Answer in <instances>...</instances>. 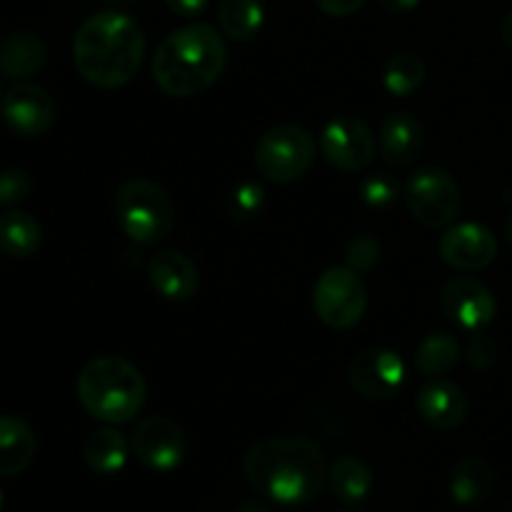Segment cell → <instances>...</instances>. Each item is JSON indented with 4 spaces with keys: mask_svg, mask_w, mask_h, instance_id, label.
I'll use <instances>...</instances> for the list:
<instances>
[{
    "mask_svg": "<svg viewBox=\"0 0 512 512\" xmlns=\"http://www.w3.org/2000/svg\"><path fill=\"white\" fill-rule=\"evenodd\" d=\"M115 220L133 243L158 245L173 230V200L153 180L133 178L115 195Z\"/></svg>",
    "mask_w": 512,
    "mask_h": 512,
    "instance_id": "5b68a950",
    "label": "cell"
},
{
    "mask_svg": "<svg viewBox=\"0 0 512 512\" xmlns=\"http://www.w3.org/2000/svg\"><path fill=\"white\" fill-rule=\"evenodd\" d=\"M405 205L420 225L430 230L448 228L463 208L460 185L438 165H425L410 175L405 185Z\"/></svg>",
    "mask_w": 512,
    "mask_h": 512,
    "instance_id": "52a82bcc",
    "label": "cell"
},
{
    "mask_svg": "<svg viewBox=\"0 0 512 512\" xmlns=\"http://www.w3.org/2000/svg\"><path fill=\"white\" fill-rule=\"evenodd\" d=\"M0 113H3L5 125L15 135L38 138V135L48 133V128L53 125L55 103L48 90L40 85L18 83L8 90V95H3Z\"/></svg>",
    "mask_w": 512,
    "mask_h": 512,
    "instance_id": "5bb4252c",
    "label": "cell"
},
{
    "mask_svg": "<svg viewBox=\"0 0 512 512\" xmlns=\"http://www.w3.org/2000/svg\"><path fill=\"white\" fill-rule=\"evenodd\" d=\"M440 308L445 318L468 333L485 330L498 315L493 290L475 278H453L440 290Z\"/></svg>",
    "mask_w": 512,
    "mask_h": 512,
    "instance_id": "8fae6325",
    "label": "cell"
},
{
    "mask_svg": "<svg viewBox=\"0 0 512 512\" xmlns=\"http://www.w3.org/2000/svg\"><path fill=\"white\" fill-rule=\"evenodd\" d=\"M425 75H428V70H425V63L420 55L398 53L385 63L383 85L395 98H408L415 90L423 88Z\"/></svg>",
    "mask_w": 512,
    "mask_h": 512,
    "instance_id": "484cf974",
    "label": "cell"
},
{
    "mask_svg": "<svg viewBox=\"0 0 512 512\" xmlns=\"http://www.w3.org/2000/svg\"><path fill=\"white\" fill-rule=\"evenodd\" d=\"M380 5H383L388 13L403 15V13H410V10L418 8L420 0H380Z\"/></svg>",
    "mask_w": 512,
    "mask_h": 512,
    "instance_id": "836d02e7",
    "label": "cell"
},
{
    "mask_svg": "<svg viewBox=\"0 0 512 512\" xmlns=\"http://www.w3.org/2000/svg\"><path fill=\"white\" fill-rule=\"evenodd\" d=\"M0 45H3V38H0Z\"/></svg>",
    "mask_w": 512,
    "mask_h": 512,
    "instance_id": "f35d334b",
    "label": "cell"
},
{
    "mask_svg": "<svg viewBox=\"0 0 512 512\" xmlns=\"http://www.w3.org/2000/svg\"><path fill=\"white\" fill-rule=\"evenodd\" d=\"M350 385L365 400H390L403 390L405 363L390 348H365L348 368Z\"/></svg>",
    "mask_w": 512,
    "mask_h": 512,
    "instance_id": "30bf717a",
    "label": "cell"
},
{
    "mask_svg": "<svg viewBox=\"0 0 512 512\" xmlns=\"http://www.w3.org/2000/svg\"><path fill=\"white\" fill-rule=\"evenodd\" d=\"M45 60H48V48L43 38L30 30H18L0 45V73L10 80L33 78L43 70Z\"/></svg>",
    "mask_w": 512,
    "mask_h": 512,
    "instance_id": "ac0fdd59",
    "label": "cell"
},
{
    "mask_svg": "<svg viewBox=\"0 0 512 512\" xmlns=\"http://www.w3.org/2000/svg\"><path fill=\"white\" fill-rule=\"evenodd\" d=\"M505 238H508V243H510V248H512V213H510V218L505 220Z\"/></svg>",
    "mask_w": 512,
    "mask_h": 512,
    "instance_id": "d590c367",
    "label": "cell"
},
{
    "mask_svg": "<svg viewBox=\"0 0 512 512\" xmlns=\"http://www.w3.org/2000/svg\"><path fill=\"white\" fill-rule=\"evenodd\" d=\"M228 50L218 30L208 23H190L165 35L153 55V80L170 98L205 93L223 75Z\"/></svg>",
    "mask_w": 512,
    "mask_h": 512,
    "instance_id": "3957f363",
    "label": "cell"
},
{
    "mask_svg": "<svg viewBox=\"0 0 512 512\" xmlns=\"http://www.w3.org/2000/svg\"><path fill=\"white\" fill-rule=\"evenodd\" d=\"M440 258L445 265L463 273L485 270L498 255V240L493 230L480 223H458L440 238Z\"/></svg>",
    "mask_w": 512,
    "mask_h": 512,
    "instance_id": "4fadbf2b",
    "label": "cell"
},
{
    "mask_svg": "<svg viewBox=\"0 0 512 512\" xmlns=\"http://www.w3.org/2000/svg\"><path fill=\"white\" fill-rule=\"evenodd\" d=\"M265 205V190L258 183H240L230 195V213L240 220L255 218Z\"/></svg>",
    "mask_w": 512,
    "mask_h": 512,
    "instance_id": "83f0119b",
    "label": "cell"
},
{
    "mask_svg": "<svg viewBox=\"0 0 512 512\" xmlns=\"http://www.w3.org/2000/svg\"><path fill=\"white\" fill-rule=\"evenodd\" d=\"M378 258H380V245L378 240L370 238V235H358L355 240H350L348 250H345V260H348L350 268L358 270V273H368V270H373L375 265H378Z\"/></svg>",
    "mask_w": 512,
    "mask_h": 512,
    "instance_id": "f1b7e54d",
    "label": "cell"
},
{
    "mask_svg": "<svg viewBox=\"0 0 512 512\" xmlns=\"http://www.w3.org/2000/svg\"><path fill=\"white\" fill-rule=\"evenodd\" d=\"M30 178L25 170L8 168L0 170V205H15L28 198Z\"/></svg>",
    "mask_w": 512,
    "mask_h": 512,
    "instance_id": "4dcf8cb0",
    "label": "cell"
},
{
    "mask_svg": "<svg viewBox=\"0 0 512 512\" xmlns=\"http://www.w3.org/2000/svg\"><path fill=\"white\" fill-rule=\"evenodd\" d=\"M360 193H363V200L370 205V208H390V205L398 200L400 185L395 183L390 175L375 173V175H370V178L363 180V188H360Z\"/></svg>",
    "mask_w": 512,
    "mask_h": 512,
    "instance_id": "4316f807",
    "label": "cell"
},
{
    "mask_svg": "<svg viewBox=\"0 0 512 512\" xmlns=\"http://www.w3.org/2000/svg\"><path fill=\"white\" fill-rule=\"evenodd\" d=\"M35 458V433L18 415H0V478L28 470Z\"/></svg>",
    "mask_w": 512,
    "mask_h": 512,
    "instance_id": "d6986e66",
    "label": "cell"
},
{
    "mask_svg": "<svg viewBox=\"0 0 512 512\" xmlns=\"http://www.w3.org/2000/svg\"><path fill=\"white\" fill-rule=\"evenodd\" d=\"M0 510H3V490H0Z\"/></svg>",
    "mask_w": 512,
    "mask_h": 512,
    "instance_id": "8d00e7d4",
    "label": "cell"
},
{
    "mask_svg": "<svg viewBox=\"0 0 512 512\" xmlns=\"http://www.w3.org/2000/svg\"><path fill=\"white\" fill-rule=\"evenodd\" d=\"M318 10H323L325 15H333V18H345V15L358 13L365 5V0H315Z\"/></svg>",
    "mask_w": 512,
    "mask_h": 512,
    "instance_id": "1f68e13d",
    "label": "cell"
},
{
    "mask_svg": "<svg viewBox=\"0 0 512 512\" xmlns=\"http://www.w3.org/2000/svg\"><path fill=\"white\" fill-rule=\"evenodd\" d=\"M75 388L85 413L105 425L130 423L143 410L148 395L140 370L115 355L90 360L80 370Z\"/></svg>",
    "mask_w": 512,
    "mask_h": 512,
    "instance_id": "277c9868",
    "label": "cell"
},
{
    "mask_svg": "<svg viewBox=\"0 0 512 512\" xmlns=\"http://www.w3.org/2000/svg\"><path fill=\"white\" fill-rule=\"evenodd\" d=\"M330 490L338 500L343 503H360L370 495L373 490V473H370L368 465L363 460L353 458V455H345L338 463L330 468L328 473Z\"/></svg>",
    "mask_w": 512,
    "mask_h": 512,
    "instance_id": "cb8c5ba5",
    "label": "cell"
},
{
    "mask_svg": "<svg viewBox=\"0 0 512 512\" xmlns=\"http://www.w3.org/2000/svg\"><path fill=\"white\" fill-rule=\"evenodd\" d=\"M0 105H3V93H0Z\"/></svg>",
    "mask_w": 512,
    "mask_h": 512,
    "instance_id": "74e56055",
    "label": "cell"
},
{
    "mask_svg": "<svg viewBox=\"0 0 512 512\" xmlns=\"http://www.w3.org/2000/svg\"><path fill=\"white\" fill-rule=\"evenodd\" d=\"M218 23L228 38L238 40V43H248L263 30V0H220Z\"/></svg>",
    "mask_w": 512,
    "mask_h": 512,
    "instance_id": "603a6c76",
    "label": "cell"
},
{
    "mask_svg": "<svg viewBox=\"0 0 512 512\" xmlns=\"http://www.w3.org/2000/svg\"><path fill=\"white\" fill-rule=\"evenodd\" d=\"M468 363H470V368L480 370V373H488V370L498 363V345H495V340L490 338L485 330L470 333Z\"/></svg>",
    "mask_w": 512,
    "mask_h": 512,
    "instance_id": "f546056e",
    "label": "cell"
},
{
    "mask_svg": "<svg viewBox=\"0 0 512 512\" xmlns=\"http://www.w3.org/2000/svg\"><path fill=\"white\" fill-rule=\"evenodd\" d=\"M493 488V468L480 458H463L450 475V498L465 508L485 503L493 495Z\"/></svg>",
    "mask_w": 512,
    "mask_h": 512,
    "instance_id": "44dd1931",
    "label": "cell"
},
{
    "mask_svg": "<svg viewBox=\"0 0 512 512\" xmlns=\"http://www.w3.org/2000/svg\"><path fill=\"white\" fill-rule=\"evenodd\" d=\"M375 135L365 120L338 115L323 128L318 140L320 155L343 173H358L375 158Z\"/></svg>",
    "mask_w": 512,
    "mask_h": 512,
    "instance_id": "9c48e42d",
    "label": "cell"
},
{
    "mask_svg": "<svg viewBox=\"0 0 512 512\" xmlns=\"http://www.w3.org/2000/svg\"><path fill=\"white\" fill-rule=\"evenodd\" d=\"M425 145V130L423 123L415 118L413 113H390L388 118L380 123L378 133V148L380 158L385 165L395 170L410 168L415 160L420 158Z\"/></svg>",
    "mask_w": 512,
    "mask_h": 512,
    "instance_id": "9a60e30c",
    "label": "cell"
},
{
    "mask_svg": "<svg viewBox=\"0 0 512 512\" xmlns=\"http://www.w3.org/2000/svg\"><path fill=\"white\" fill-rule=\"evenodd\" d=\"M415 408L425 423L438 430H453L468 418V398L463 388L443 378L430 380L418 390Z\"/></svg>",
    "mask_w": 512,
    "mask_h": 512,
    "instance_id": "e0dca14e",
    "label": "cell"
},
{
    "mask_svg": "<svg viewBox=\"0 0 512 512\" xmlns=\"http://www.w3.org/2000/svg\"><path fill=\"white\" fill-rule=\"evenodd\" d=\"M148 278L155 293L173 303H185L198 293L200 275L193 260L180 250H160L150 258Z\"/></svg>",
    "mask_w": 512,
    "mask_h": 512,
    "instance_id": "2e32d148",
    "label": "cell"
},
{
    "mask_svg": "<svg viewBox=\"0 0 512 512\" xmlns=\"http://www.w3.org/2000/svg\"><path fill=\"white\" fill-rule=\"evenodd\" d=\"M313 310L320 323L333 330L358 325L368 310V288L358 270L350 265H333L325 270L313 288Z\"/></svg>",
    "mask_w": 512,
    "mask_h": 512,
    "instance_id": "ba28073f",
    "label": "cell"
},
{
    "mask_svg": "<svg viewBox=\"0 0 512 512\" xmlns=\"http://www.w3.org/2000/svg\"><path fill=\"white\" fill-rule=\"evenodd\" d=\"M145 35L130 15L103 10L85 20L73 38V63L85 83L100 90L128 85L138 75Z\"/></svg>",
    "mask_w": 512,
    "mask_h": 512,
    "instance_id": "7a4b0ae2",
    "label": "cell"
},
{
    "mask_svg": "<svg viewBox=\"0 0 512 512\" xmlns=\"http://www.w3.org/2000/svg\"><path fill=\"white\" fill-rule=\"evenodd\" d=\"M460 360V343L450 333H433L418 345L415 350V368L423 375H445L458 365Z\"/></svg>",
    "mask_w": 512,
    "mask_h": 512,
    "instance_id": "d4e9b609",
    "label": "cell"
},
{
    "mask_svg": "<svg viewBox=\"0 0 512 512\" xmlns=\"http://www.w3.org/2000/svg\"><path fill=\"white\" fill-rule=\"evenodd\" d=\"M250 488L278 505H305L315 500L328 480L323 450L298 435L255 443L243 458Z\"/></svg>",
    "mask_w": 512,
    "mask_h": 512,
    "instance_id": "6da1fadb",
    "label": "cell"
},
{
    "mask_svg": "<svg viewBox=\"0 0 512 512\" xmlns=\"http://www.w3.org/2000/svg\"><path fill=\"white\" fill-rule=\"evenodd\" d=\"M128 440L113 425H105V428L93 430V433L85 438L83 445V458L93 473L98 475H115L125 468L128 463Z\"/></svg>",
    "mask_w": 512,
    "mask_h": 512,
    "instance_id": "ffe728a7",
    "label": "cell"
},
{
    "mask_svg": "<svg viewBox=\"0 0 512 512\" xmlns=\"http://www.w3.org/2000/svg\"><path fill=\"white\" fill-rule=\"evenodd\" d=\"M133 450L148 470L170 473L185 458L183 428L165 415H150L135 428Z\"/></svg>",
    "mask_w": 512,
    "mask_h": 512,
    "instance_id": "7c38bea8",
    "label": "cell"
},
{
    "mask_svg": "<svg viewBox=\"0 0 512 512\" xmlns=\"http://www.w3.org/2000/svg\"><path fill=\"white\" fill-rule=\"evenodd\" d=\"M43 243V228L38 220L23 210L0 213V250L10 258H30Z\"/></svg>",
    "mask_w": 512,
    "mask_h": 512,
    "instance_id": "7402d4cb",
    "label": "cell"
},
{
    "mask_svg": "<svg viewBox=\"0 0 512 512\" xmlns=\"http://www.w3.org/2000/svg\"><path fill=\"white\" fill-rule=\"evenodd\" d=\"M208 3L210 0H165L170 13L180 15V18H195L208 8Z\"/></svg>",
    "mask_w": 512,
    "mask_h": 512,
    "instance_id": "d6a6232c",
    "label": "cell"
},
{
    "mask_svg": "<svg viewBox=\"0 0 512 512\" xmlns=\"http://www.w3.org/2000/svg\"><path fill=\"white\" fill-rule=\"evenodd\" d=\"M318 140L300 125L270 128L255 145V168L265 180L278 185L295 183L313 165Z\"/></svg>",
    "mask_w": 512,
    "mask_h": 512,
    "instance_id": "8992f818",
    "label": "cell"
},
{
    "mask_svg": "<svg viewBox=\"0 0 512 512\" xmlns=\"http://www.w3.org/2000/svg\"><path fill=\"white\" fill-rule=\"evenodd\" d=\"M500 38H503V43L512 50V10L503 18V25H500Z\"/></svg>",
    "mask_w": 512,
    "mask_h": 512,
    "instance_id": "e575fe53",
    "label": "cell"
}]
</instances>
